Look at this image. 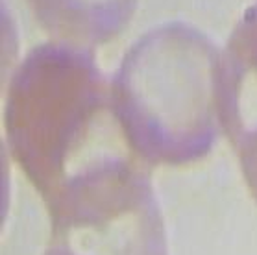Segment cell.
Segmentation results:
<instances>
[{"label":"cell","mask_w":257,"mask_h":255,"mask_svg":"<svg viewBox=\"0 0 257 255\" xmlns=\"http://www.w3.org/2000/svg\"><path fill=\"white\" fill-rule=\"evenodd\" d=\"M13 154L52 207L132 170L115 100L94 67L43 48L13 80L8 104Z\"/></svg>","instance_id":"cell-1"},{"label":"cell","mask_w":257,"mask_h":255,"mask_svg":"<svg viewBox=\"0 0 257 255\" xmlns=\"http://www.w3.org/2000/svg\"><path fill=\"white\" fill-rule=\"evenodd\" d=\"M113 100L128 143L150 161H187L209 145V109L200 87L145 45L126 61Z\"/></svg>","instance_id":"cell-2"},{"label":"cell","mask_w":257,"mask_h":255,"mask_svg":"<svg viewBox=\"0 0 257 255\" xmlns=\"http://www.w3.org/2000/svg\"><path fill=\"white\" fill-rule=\"evenodd\" d=\"M50 28L83 41H102L117 32L132 10V0H35Z\"/></svg>","instance_id":"cell-3"},{"label":"cell","mask_w":257,"mask_h":255,"mask_svg":"<svg viewBox=\"0 0 257 255\" xmlns=\"http://www.w3.org/2000/svg\"><path fill=\"white\" fill-rule=\"evenodd\" d=\"M50 255H76V253H72V251H67V249H56V251H52Z\"/></svg>","instance_id":"cell-4"}]
</instances>
